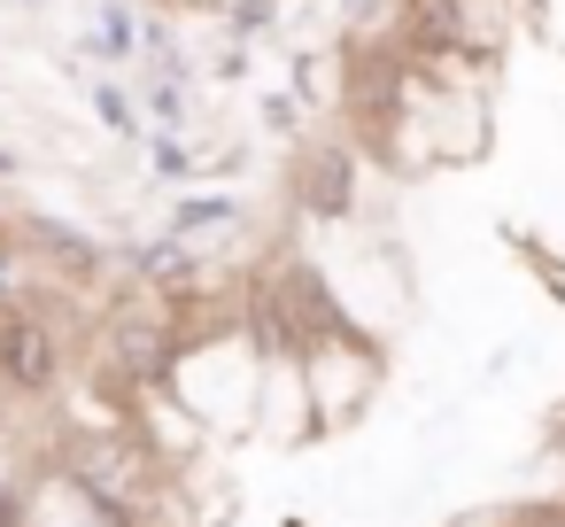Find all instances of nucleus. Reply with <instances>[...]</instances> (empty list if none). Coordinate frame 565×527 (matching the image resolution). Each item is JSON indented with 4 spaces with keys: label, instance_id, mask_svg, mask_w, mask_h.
Wrapping results in <instances>:
<instances>
[{
    "label": "nucleus",
    "instance_id": "2",
    "mask_svg": "<svg viewBox=\"0 0 565 527\" xmlns=\"http://www.w3.org/2000/svg\"><path fill=\"white\" fill-rule=\"evenodd\" d=\"M63 380V334L47 310L32 303H0V388H17V396H40Z\"/></svg>",
    "mask_w": 565,
    "mask_h": 527
},
{
    "label": "nucleus",
    "instance_id": "3",
    "mask_svg": "<svg viewBox=\"0 0 565 527\" xmlns=\"http://www.w3.org/2000/svg\"><path fill=\"white\" fill-rule=\"evenodd\" d=\"M356 179H364V164H356V148L349 140H318V148H302V164H295V202H302V218H349L356 210Z\"/></svg>",
    "mask_w": 565,
    "mask_h": 527
},
{
    "label": "nucleus",
    "instance_id": "7",
    "mask_svg": "<svg viewBox=\"0 0 565 527\" xmlns=\"http://www.w3.org/2000/svg\"><path fill=\"white\" fill-rule=\"evenodd\" d=\"M102 55H132V17L125 9H102V40H94Z\"/></svg>",
    "mask_w": 565,
    "mask_h": 527
},
{
    "label": "nucleus",
    "instance_id": "9",
    "mask_svg": "<svg viewBox=\"0 0 565 527\" xmlns=\"http://www.w3.org/2000/svg\"><path fill=\"white\" fill-rule=\"evenodd\" d=\"M0 171H9V148H0Z\"/></svg>",
    "mask_w": 565,
    "mask_h": 527
},
{
    "label": "nucleus",
    "instance_id": "4",
    "mask_svg": "<svg viewBox=\"0 0 565 527\" xmlns=\"http://www.w3.org/2000/svg\"><path fill=\"white\" fill-rule=\"evenodd\" d=\"M233 218H241V210H233L225 194H202V202H179V218H171V225L194 241V233H217V225H233Z\"/></svg>",
    "mask_w": 565,
    "mask_h": 527
},
{
    "label": "nucleus",
    "instance_id": "6",
    "mask_svg": "<svg viewBox=\"0 0 565 527\" xmlns=\"http://www.w3.org/2000/svg\"><path fill=\"white\" fill-rule=\"evenodd\" d=\"M503 527H565V496H542V504H519V512H503Z\"/></svg>",
    "mask_w": 565,
    "mask_h": 527
},
{
    "label": "nucleus",
    "instance_id": "5",
    "mask_svg": "<svg viewBox=\"0 0 565 527\" xmlns=\"http://www.w3.org/2000/svg\"><path fill=\"white\" fill-rule=\"evenodd\" d=\"M94 109H102V125H109V133H140V117H132V94H125V86H102V94H94Z\"/></svg>",
    "mask_w": 565,
    "mask_h": 527
},
{
    "label": "nucleus",
    "instance_id": "1",
    "mask_svg": "<svg viewBox=\"0 0 565 527\" xmlns=\"http://www.w3.org/2000/svg\"><path fill=\"white\" fill-rule=\"evenodd\" d=\"M71 488L102 512V519H132L156 488V465L132 450V442H78L71 457Z\"/></svg>",
    "mask_w": 565,
    "mask_h": 527
},
{
    "label": "nucleus",
    "instance_id": "8",
    "mask_svg": "<svg viewBox=\"0 0 565 527\" xmlns=\"http://www.w3.org/2000/svg\"><path fill=\"white\" fill-rule=\"evenodd\" d=\"M156 171H163V179H186L194 164H186V148H179V140H156Z\"/></svg>",
    "mask_w": 565,
    "mask_h": 527
},
{
    "label": "nucleus",
    "instance_id": "10",
    "mask_svg": "<svg viewBox=\"0 0 565 527\" xmlns=\"http://www.w3.org/2000/svg\"><path fill=\"white\" fill-rule=\"evenodd\" d=\"M287 527H302V519H287Z\"/></svg>",
    "mask_w": 565,
    "mask_h": 527
}]
</instances>
